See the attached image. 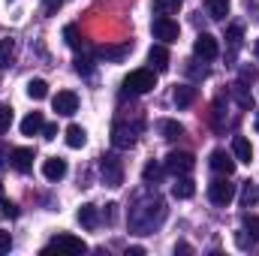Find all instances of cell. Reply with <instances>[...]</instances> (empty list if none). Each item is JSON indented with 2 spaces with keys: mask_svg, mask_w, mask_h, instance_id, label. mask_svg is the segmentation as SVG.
<instances>
[{
  "mask_svg": "<svg viewBox=\"0 0 259 256\" xmlns=\"http://www.w3.org/2000/svg\"><path fill=\"white\" fill-rule=\"evenodd\" d=\"M145 253V247H127V256H142Z\"/></svg>",
  "mask_w": 259,
  "mask_h": 256,
  "instance_id": "41",
  "label": "cell"
},
{
  "mask_svg": "<svg viewBox=\"0 0 259 256\" xmlns=\"http://www.w3.org/2000/svg\"><path fill=\"white\" fill-rule=\"evenodd\" d=\"M42 127H46L42 115H39V112H30V115L21 121V136H36V133H42Z\"/></svg>",
  "mask_w": 259,
  "mask_h": 256,
  "instance_id": "19",
  "label": "cell"
},
{
  "mask_svg": "<svg viewBox=\"0 0 259 256\" xmlns=\"http://www.w3.org/2000/svg\"><path fill=\"white\" fill-rule=\"evenodd\" d=\"M42 175H46V181H61V178H66V160L64 157H49L42 163Z\"/></svg>",
  "mask_w": 259,
  "mask_h": 256,
  "instance_id": "13",
  "label": "cell"
},
{
  "mask_svg": "<svg viewBox=\"0 0 259 256\" xmlns=\"http://www.w3.org/2000/svg\"><path fill=\"white\" fill-rule=\"evenodd\" d=\"M64 136H66V145L69 148H84V142H88V133H84V127H78V124H69Z\"/></svg>",
  "mask_w": 259,
  "mask_h": 256,
  "instance_id": "22",
  "label": "cell"
},
{
  "mask_svg": "<svg viewBox=\"0 0 259 256\" xmlns=\"http://www.w3.org/2000/svg\"><path fill=\"white\" fill-rule=\"evenodd\" d=\"M211 169L217 172V175H232L235 172V160H232V154H226L223 148H217V151H211Z\"/></svg>",
  "mask_w": 259,
  "mask_h": 256,
  "instance_id": "12",
  "label": "cell"
},
{
  "mask_svg": "<svg viewBox=\"0 0 259 256\" xmlns=\"http://www.w3.org/2000/svg\"><path fill=\"white\" fill-rule=\"evenodd\" d=\"M238 202L244 205V208H253L259 202V187L253 184V181H244L241 184V196H238Z\"/></svg>",
  "mask_w": 259,
  "mask_h": 256,
  "instance_id": "23",
  "label": "cell"
},
{
  "mask_svg": "<svg viewBox=\"0 0 259 256\" xmlns=\"http://www.w3.org/2000/svg\"><path fill=\"white\" fill-rule=\"evenodd\" d=\"M42 136H46V139H58V127H55V124H46V127H42Z\"/></svg>",
  "mask_w": 259,
  "mask_h": 256,
  "instance_id": "38",
  "label": "cell"
},
{
  "mask_svg": "<svg viewBox=\"0 0 259 256\" xmlns=\"http://www.w3.org/2000/svg\"><path fill=\"white\" fill-rule=\"evenodd\" d=\"M100 175H103V181H106L109 187H121V184H124V166H121V160H118L115 154L103 157V160H100Z\"/></svg>",
  "mask_w": 259,
  "mask_h": 256,
  "instance_id": "6",
  "label": "cell"
},
{
  "mask_svg": "<svg viewBox=\"0 0 259 256\" xmlns=\"http://www.w3.org/2000/svg\"><path fill=\"white\" fill-rule=\"evenodd\" d=\"M241 33H244V27H241V24H232V27L226 30V39H229V46H232V49H238V46H241Z\"/></svg>",
  "mask_w": 259,
  "mask_h": 256,
  "instance_id": "34",
  "label": "cell"
},
{
  "mask_svg": "<svg viewBox=\"0 0 259 256\" xmlns=\"http://www.w3.org/2000/svg\"><path fill=\"white\" fill-rule=\"evenodd\" d=\"M12 58H15V39H0V69L12 64Z\"/></svg>",
  "mask_w": 259,
  "mask_h": 256,
  "instance_id": "26",
  "label": "cell"
},
{
  "mask_svg": "<svg viewBox=\"0 0 259 256\" xmlns=\"http://www.w3.org/2000/svg\"><path fill=\"white\" fill-rule=\"evenodd\" d=\"M136 139H139V124H127V121L112 124V145L115 148H133Z\"/></svg>",
  "mask_w": 259,
  "mask_h": 256,
  "instance_id": "7",
  "label": "cell"
},
{
  "mask_svg": "<svg viewBox=\"0 0 259 256\" xmlns=\"http://www.w3.org/2000/svg\"><path fill=\"white\" fill-rule=\"evenodd\" d=\"M27 97H30V100H46V97H49V84H46L42 78H30V81H27Z\"/></svg>",
  "mask_w": 259,
  "mask_h": 256,
  "instance_id": "25",
  "label": "cell"
},
{
  "mask_svg": "<svg viewBox=\"0 0 259 256\" xmlns=\"http://www.w3.org/2000/svg\"><path fill=\"white\" fill-rule=\"evenodd\" d=\"M9 127H12V109L0 103V133H9Z\"/></svg>",
  "mask_w": 259,
  "mask_h": 256,
  "instance_id": "33",
  "label": "cell"
},
{
  "mask_svg": "<svg viewBox=\"0 0 259 256\" xmlns=\"http://www.w3.org/2000/svg\"><path fill=\"white\" fill-rule=\"evenodd\" d=\"M64 39H66V46H72V49L81 46V36H78V27L75 24H66L64 27Z\"/></svg>",
  "mask_w": 259,
  "mask_h": 256,
  "instance_id": "32",
  "label": "cell"
},
{
  "mask_svg": "<svg viewBox=\"0 0 259 256\" xmlns=\"http://www.w3.org/2000/svg\"><path fill=\"white\" fill-rule=\"evenodd\" d=\"M75 72H84L88 75L91 72V61L88 58H75Z\"/></svg>",
  "mask_w": 259,
  "mask_h": 256,
  "instance_id": "37",
  "label": "cell"
},
{
  "mask_svg": "<svg viewBox=\"0 0 259 256\" xmlns=\"http://www.w3.org/2000/svg\"><path fill=\"white\" fill-rule=\"evenodd\" d=\"M178 6H181V0H154V9L160 15H172V12H178Z\"/></svg>",
  "mask_w": 259,
  "mask_h": 256,
  "instance_id": "30",
  "label": "cell"
},
{
  "mask_svg": "<svg viewBox=\"0 0 259 256\" xmlns=\"http://www.w3.org/2000/svg\"><path fill=\"white\" fill-rule=\"evenodd\" d=\"M151 30H154V39H160L163 46L178 42V33H181L178 21H175L172 15H160V12H157V18L151 21Z\"/></svg>",
  "mask_w": 259,
  "mask_h": 256,
  "instance_id": "3",
  "label": "cell"
},
{
  "mask_svg": "<svg viewBox=\"0 0 259 256\" xmlns=\"http://www.w3.org/2000/svg\"><path fill=\"white\" fill-rule=\"evenodd\" d=\"M9 163H12L15 172H30L33 169V148H12Z\"/></svg>",
  "mask_w": 259,
  "mask_h": 256,
  "instance_id": "11",
  "label": "cell"
},
{
  "mask_svg": "<svg viewBox=\"0 0 259 256\" xmlns=\"http://www.w3.org/2000/svg\"><path fill=\"white\" fill-rule=\"evenodd\" d=\"M49 250H72V253H84L88 250V244L81 241V238H75V235H69V232H58L52 241H49V247H46V253Z\"/></svg>",
  "mask_w": 259,
  "mask_h": 256,
  "instance_id": "8",
  "label": "cell"
},
{
  "mask_svg": "<svg viewBox=\"0 0 259 256\" xmlns=\"http://www.w3.org/2000/svg\"><path fill=\"white\" fill-rule=\"evenodd\" d=\"M148 61L154 66V72H166V69H169V49H166L163 42H160V46H151Z\"/></svg>",
  "mask_w": 259,
  "mask_h": 256,
  "instance_id": "15",
  "label": "cell"
},
{
  "mask_svg": "<svg viewBox=\"0 0 259 256\" xmlns=\"http://www.w3.org/2000/svg\"><path fill=\"white\" fill-rule=\"evenodd\" d=\"M232 157H235V163H250L253 160V145L244 136H235L232 139Z\"/></svg>",
  "mask_w": 259,
  "mask_h": 256,
  "instance_id": "14",
  "label": "cell"
},
{
  "mask_svg": "<svg viewBox=\"0 0 259 256\" xmlns=\"http://www.w3.org/2000/svg\"><path fill=\"white\" fill-rule=\"evenodd\" d=\"M253 55H256V61H259V39H256V46H253Z\"/></svg>",
  "mask_w": 259,
  "mask_h": 256,
  "instance_id": "42",
  "label": "cell"
},
{
  "mask_svg": "<svg viewBox=\"0 0 259 256\" xmlns=\"http://www.w3.org/2000/svg\"><path fill=\"white\" fill-rule=\"evenodd\" d=\"M172 100H175V106H178V109L193 106V103H196V88H193V84H178V88H175V94H172Z\"/></svg>",
  "mask_w": 259,
  "mask_h": 256,
  "instance_id": "17",
  "label": "cell"
},
{
  "mask_svg": "<svg viewBox=\"0 0 259 256\" xmlns=\"http://www.w3.org/2000/svg\"><path fill=\"white\" fill-rule=\"evenodd\" d=\"M130 52V46H103L100 49V58H112V61H121Z\"/></svg>",
  "mask_w": 259,
  "mask_h": 256,
  "instance_id": "29",
  "label": "cell"
},
{
  "mask_svg": "<svg viewBox=\"0 0 259 256\" xmlns=\"http://www.w3.org/2000/svg\"><path fill=\"white\" fill-rule=\"evenodd\" d=\"M196 184L187 178V175H175V184H172V196L175 199H193Z\"/></svg>",
  "mask_w": 259,
  "mask_h": 256,
  "instance_id": "16",
  "label": "cell"
},
{
  "mask_svg": "<svg viewBox=\"0 0 259 256\" xmlns=\"http://www.w3.org/2000/svg\"><path fill=\"white\" fill-rule=\"evenodd\" d=\"M256 69H250V66H247V69H241V78H244V81H256Z\"/></svg>",
  "mask_w": 259,
  "mask_h": 256,
  "instance_id": "39",
  "label": "cell"
},
{
  "mask_svg": "<svg viewBox=\"0 0 259 256\" xmlns=\"http://www.w3.org/2000/svg\"><path fill=\"white\" fill-rule=\"evenodd\" d=\"M241 226H244V232L250 235V241H259V217L256 214H244V217H241Z\"/></svg>",
  "mask_w": 259,
  "mask_h": 256,
  "instance_id": "28",
  "label": "cell"
},
{
  "mask_svg": "<svg viewBox=\"0 0 259 256\" xmlns=\"http://www.w3.org/2000/svg\"><path fill=\"white\" fill-rule=\"evenodd\" d=\"M253 124H256V133H259V115H256V121H253Z\"/></svg>",
  "mask_w": 259,
  "mask_h": 256,
  "instance_id": "43",
  "label": "cell"
},
{
  "mask_svg": "<svg viewBox=\"0 0 259 256\" xmlns=\"http://www.w3.org/2000/svg\"><path fill=\"white\" fill-rule=\"evenodd\" d=\"M208 199H211L214 205H229V202L235 199V184L229 181V175L214 178V181L208 184Z\"/></svg>",
  "mask_w": 259,
  "mask_h": 256,
  "instance_id": "5",
  "label": "cell"
},
{
  "mask_svg": "<svg viewBox=\"0 0 259 256\" xmlns=\"http://www.w3.org/2000/svg\"><path fill=\"white\" fill-rule=\"evenodd\" d=\"M9 247H12V235L6 229H0V253H9Z\"/></svg>",
  "mask_w": 259,
  "mask_h": 256,
  "instance_id": "36",
  "label": "cell"
},
{
  "mask_svg": "<svg viewBox=\"0 0 259 256\" xmlns=\"http://www.w3.org/2000/svg\"><path fill=\"white\" fill-rule=\"evenodd\" d=\"M163 169L172 172V175H190V172L196 169V157L190 154V151H169Z\"/></svg>",
  "mask_w": 259,
  "mask_h": 256,
  "instance_id": "4",
  "label": "cell"
},
{
  "mask_svg": "<svg viewBox=\"0 0 259 256\" xmlns=\"http://www.w3.org/2000/svg\"><path fill=\"white\" fill-rule=\"evenodd\" d=\"M61 6H64V0H46V3H42V12H46V15H55Z\"/></svg>",
  "mask_w": 259,
  "mask_h": 256,
  "instance_id": "35",
  "label": "cell"
},
{
  "mask_svg": "<svg viewBox=\"0 0 259 256\" xmlns=\"http://www.w3.org/2000/svg\"><path fill=\"white\" fill-rule=\"evenodd\" d=\"M52 106H55V112H58V115L69 118V115H75V112H78V97H75V91H58V94H55V100H52Z\"/></svg>",
  "mask_w": 259,
  "mask_h": 256,
  "instance_id": "10",
  "label": "cell"
},
{
  "mask_svg": "<svg viewBox=\"0 0 259 256\" xmlns=\"http://www.w3.org/2000/svg\"><path fill=\"white\" fill-rule=\"evenodd\" d=\"M78 223H81L84 229H97V226H100V211H97V205H81V208H78Z\"/></svg>",
  "mask_w": 259,
  "mask_h": 256,
  "instance_id": "18",
  "label": "cell"
},
{
  "mask_svg": "<svg viewBox=\"0 0 259 256\" xmlns=\"http://www.w3.org/2000/svg\"><path fill=\"white\" fill-rule=\"evenodd\" d=\"M142 178H145V184H157V181L163 178V166H157L154 160H151V163H145V169H142Z\"/></svg>",
  "mask_w": 259,
  "mask_h": 256,
  "instance_id": "27",
  "label": "cell"
},
{
  "mask_svg": "<svg viewBox=\"0 0 259 256\" xmlns=\"http://www.w3.org/2000/svg\"><path fill=\"white\" fill-rule=\"evenodd\" d=\"M175 253H193V247H190V244H184V241H181V244H175Z\"/></svg>",
  "mask_w": 259,
  "mask_h": 256,
  "instance_id": "40",
  "label": "cell"
},
{
  "mask_svg": "<svg viewBox=\"0 0 259 256\" xmlns=\"http://www.w3.org/2000/svg\"><path fill=\"white\" fill-rule=\"evenodd\" d=\"M157 127H160V133H163V139H169V142H175V139L184 136V127H181L178 121H160Z\"/></svg>",
  "mask_w": 259,
  "mask_h": 256,
  "instance_id": "24",
  "label": "cell"
},
{
  "mask_svg": "<svg viewBox=\"0 0 259 256\" xmlns=\"http://www.w3.org/2000/svg\"><path fill=\"white\" fill-rule=\"evenodd\" d=\"M229 94H232V100H235L241 109H253V97H250V91L244 88V81H235Z\"/></svg>",
  "mask_w": 259,
  "mask_h": 256,
  "instance_id": "20",
  "label": "cell"
},
{
  "mask_svg": "<svg viewBox=\"0 0 259 256\" xmlns=\"http://www.w3.org/2000/svg\"><path fill=\"white\" fill-rule=\"evenodd\" d=\"M181 3H184V0H181Z\"/></svg>",
  "mask_w": 259,
  "mask_h": 256,
  "instance_id": "44",
  "label": "cell"
},
{
  "mask_svg": "<svg viewBox=\"0 0 259 256\" xmlns=\"http://www.w3.org/2000/svg\"><path fill=\"white\" fill-rule=\"evenodd\" d=\"M205 12L214 18V21H223L229 15V0H205Z\"/></svg>",
  "mask_w": 259,
  "mask_h": 256,
  "instance_id": "21",
  "label": "cell"
},
{
  "mask_svg": "<svg viewBox=\"0 0 259 256\" xmlns=\"http://www.w3.org/2000/svg\"><path fill=\"white\" fill-rule=\"evenodd\" d=\"M163 220H166V202L163 199H148V202L130 208V226L142 235H151Z\"/></svg>",
  "mask_w": 259,
  "mask_h": 256,
  "instance_id": "1",
  "label": "cell"
},
{
  "mask_svg": "<svg viewBox=\"0 0 259 256\" xmlns=\"http://www.w3.org/2000/svg\"><path fill=\"white\" fill-rule=\"evenodd\" d=\"M0 211H3V217H12V220L18 217V205L6 199V193H3V187H0Z\"/></svg>",
  "mask_w": 259,
  "mask_h": 256,
  "instance_id": "31",
  "label": "cell"
},
{
  "mask_svg": "<svg viewBox=\"0 0 259 256\" xmlns=\"http://www.w3.org/2000/svg\"><path fill=\"white\" fill-rule=\"evenodd\" d=\"M193 52H196V58H202V61H214L220 55V46H217V39L211 33H199L193 42Z\"/></svg>",
  "mask_w": 259,
  "mask_h": 256,
  "instance_id": "9",
  "label": "cell"
},
{
  "mask_svg": "<svg viewBox=\"0 0 259 256\" xmlns=\"http://www.w3.org/2000/svg\"><path fill=\"white\" fill-rule=\"evenodd\" d=\"M157 88V72L154 69H133L124 78V91L127 94H148Z\"/></svg>",
  "mask_w": 259,
  "mask_h": 256,
  "instance_id": "2",
  "label": "cell"
}]
</instances>
